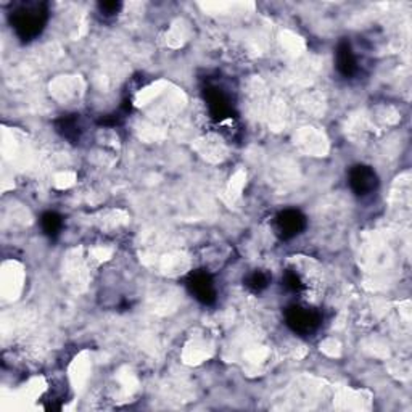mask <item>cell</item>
<instances>
[{
    "instance_id": "cell-9",
    "label": "cell",
    "mask_w": 412,
    "mask_h": 412,
    "mask_svg": "<svg viewBox=\"0 0 412 412\" xmlns=\"http://www.w3.org/2000/svg\"><path fill=\"white\" fill-rule=\"evenodd\" d=\"M120 8H121V3H116V2H105V3H100L102 13H105V15L118 13V10H120Z\"/></svg>"
},
{
    "instance_id": "cell-3",
    "label": "cell",
    "mask_w": 412,
    "mask_h": 412,
    "mask_svg": "<svg viewBox=\"0 0 412 412\" xmlns=\"http://www.w3.org/2000/svg\"><path fill=\"white\" fill-rule=\"evenodd\" d=\"M306 221L305 216H303L300 211L295 209H287L281 213L276 218V229L277 234L281 235L282 238H292L298 235L305 227Z\"/></svg>"
},
{
    "instance_id": "cell-2",
    "label": "cell",
    "mask_w": 412,
    "mask_h": 412,
    "mask_svg": "<svg viewBox=\"0 0 412 412\" xmlns=\"http://www.w3.org/2000/svg\"><path fill=\"white\" fill-rule=\"evenodd\" d=\"M319 321H321L319 314L305 306H293L287 312V324L301 335H308L316 330Z\"/></svg>"
},
{
    "instance_id": "cell-7",
    "label": "cell",
    "mask_w": 412,
    "mask_h": 412,
    "mask_svg": "<svg viewBox=\"0 0 412 412\" xmlns=\"http://www.w3.org/2000/svg\"><path fill=\"white\" fill-rule=\"evenodd\" d=\"M42 227L48 235H57L62 229V218L55 213H47L42 218Z\"/></svg>"
},
{
    "instance_id": "cell-8",
    "label": "cell",
    "mask_w": 412,
    "mask_h": 412,
    "mask_svg": "<svg viewBox=\"0 0 412 412\" xmlns=\"http://www.w3.org/2000/svg\"><path fill=\"white\" fill-rule=\"evenodd\" d=\"M247 285L254 292H261L263 288H266V285H268V277L264 276L263 272H254L248 277Z\"/></svg>"
},
{
    "instance_id": "cell-1",
    "label": "cell",
    "mask_w": 412,
    "mask_h": 412,
    "mask_svg": "<svg viewBox=\"0 0 412 412\" xmlns=\"http://www.w3.org/2000/svg\"><path fill=\"white\" fill-rule=\"evenodd\" d=\"M44 13L46 12L41 8V5L36 3L23 5L21 8H18L12 15V23L19 36L23 39L37 36L44 26V17H46Z\"/></svg>"
},
{
    "instance_id": "cell-5",
    "label": "cell",
    "mask_w": 412,
    "mask_h": 412,
    "mask_svg": "<svg viewBox=\"0 0 412 412\" xmlns=\"http://www.w3.org/2000/svg\"><path fill=\"white\" fill-rule=\"evenodd\" d=\"M189 287L197 300L203 301V303H211L214 300L216 290H214L213 281H211V277L208 276V274H205V272L194 274L192 279H190V282H189Z\"/></svg>"
},
{
    "instance_id": "cell-4",
    "label": "cell",
    "mask_w": 412,
    "mask_h": 412,
    "mask_svg": "<svg viewBox=\"0 0 412 412\" xmlns=\"http://www.w3.org/2000/svg\"><path fill=\"white\" fill-rule=\"evenodd\" d=\"M350 185L357 195H367L377 187V176L367 166H356L350 173Z\"/></svg>"
},
{
    "instance_id": "cell-6",
    "label": "cell",
    "mask_w": 412,
    "mask_h": 412,
    "mask_svg": "<svg viewBox=\"0 0 412 412\" xmlns=\"http://www.w3.org/2000/svg\"><path fill=\"white\" fill-rule=\"evenodd\" d=\"M337 68L343 76H353L357 70V60L350 44L343 42L337 50Z\"/></svg>"
}]
</instances>
